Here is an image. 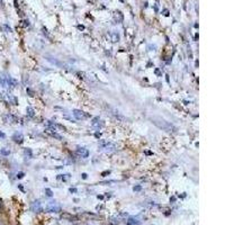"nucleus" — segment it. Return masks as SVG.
<instances>
[{
    "mask_svg": "<svg viewBox=\"0 0 225 225\" xmlns=\"http://www.w3.org/2000/svg\"><path fill=\"white\" fill-rule=\"evenodd\" d=\"M152 122H153V124H154V125H157L159 128L163 130V131H166V132H169V133L177 132V127H176L172 123L168 122V120H166V119L161 118V117H157V116H154V117H152Z\"/></svg>",
    "mask_w": 225,
    "mask_h": 225,
    "instance_id": "obj_1",
    "label": "nucleus"
},
{
    "mask_svg": "<svg viewBox=\"0 0 225 225\" xmlns=\"http://www.w3.org/2000/svg\"><path fill=\"white\" fill-rule=\"evenodd\" d=\"M72 114L76 117V119H78V120H86V119L90 118V114L84 113V111L79 110V109H73L72 110Z\"/></svg>",
    "mask_w": 225,
    "mask_h": 225,
    "instance_id": "obj_2",
    "label": "nucleus"
},
{
    "mask_svg": "<svg viewBox=\"0 0 225 225\" xmlns=\"http://www.w3.org/2000/svg\"><path fill=\"white\" fill-rule=\"evenodd\" d=\"M46 211L50 213H60L61 212V206L54 200V201H50L46 206Z\"/></svg>",
    "mask_w": 225,
    "mask_h": 225,
    "instance_id": "obj_3",
    "label": "nucleus"
},
{
    "mask_svg": "<svg viewBox=\"0 0 225 225\" xmlns=\"http://www.w3.org/2000/svg\"><path fill=\"white\" fill-rule=\"evenodd\" d=\"M101 151H104V152L107 153V154H110V153H113V152H115V151H116V145H115L114 143H111V142H108V143H107V145L105 146Z\"/></svg>",
    "mask_w": 225,
    "mask_h": 225,
    "instance_id": "obj_4",
    "label": "nucleus"
},
{
    "mask_svg": "<svg viewBox=\"0 0 225 225\" xmlns=\"http://www.w3.org/2000/svg\"><path fill=\"white\" fill-rule=\"evenodd\" d=\"M30 209L35 213L42 212V211H43V208H42V205H41L40 200H35V201H33V203L30 204Z\"/></svg>",
    "mask_w": 225,
    "mask_h": 225,
    "instance_id": "obj_5",
    "label": "nucleus"
},
{
    "mask_svg": "<svg viewBox=\"0 0 225 225\" xmlns=\"http://www.w3.org/2000/svg\"><path fill=\"white\" fill-rule=\"evenodd\" d=\"M91 125L93 127H97V128H101L105 126V122L104 120H100L99 117H93L91 120Z\"/></svg>",
    "mask_w": 225,
    "mask_h": 225,
    "instance_id": "obj_6",
    "label": "nucleus"
},
{
    "mask_svg": "<svg viewBox=\"0 0 225 225\" xmlns=\"http://www.w3.org/2000/svg\"><path fill=\"white\" fill-rule=\"evenodd\" d=\"M6 81H7V87H9L10 89H14V88H16V86H17V80L11 78L10 76H8V74H6Z\"/></svg>",
    "mask_w": 225,
    "mask_h": 225,
    "instance_id": "obj_7",
    "label": "nucleus"
},
{
    "mask_svg": "<svg viewBox=\"0 0 225 225\" xmlns=\"http://www.w3.org/2000/svg\"><path fill=\"white\" fill-rule=\"evenodd\" d=\"M77 153L79 154L81 158H83V159H86V158L89 157V151L87 149H84V147H78L77 149Z\"/></svg>",
    "mask_w": 225,
    "mask_h": 225,
    "instance_id": "obj_8",
    "label": "nucleus"
},
{
    "mask_svg": "<svg viewBox=\"0 0 225 225\" xmlns=\"http://www.w3.org/2000/svg\"><path fill=\"white\" fill-rule=\"evenodd\" d=\"M13 140L16 142V143L20 144V143H23V141H24V136H23V134H22V133L16 132L13 135Z\"/></svg>",
    "mask_w": 225,
    "mask_h": 225,
    "instance_id": "obj_9",
    "label": "nucleus"
},
{
    "mask_svg": "<svg viewBox=\"0 0 225 225\" xmlns=\"http://www.w3.org/2000/svg\"><path fill=\"white\" fill-rule=\"evenodd\" d=\"M5 120H6L7 123H13V124L18 123V118H17L15 115H11V114L6 115V116H5Z\"/></svg>",
    "mask_w": 225,
    "mask_h": 225,
    "instance_id": "obj_10",
    "label": "nucleus"
},
{
    "mask_svg": "<svg viewBox=\"0 0 225 225\" xmlns=\"http://www.w3.org/2000/svg\"><path fill=\"white\" fill-rule=\"evenodd\" d=\"M114 18H115L116 23L118 24V23H122V22H123V18H124V16H123V14L120 13L119 10H117V11H115V14H114Z\"/></svg>",
    "mask_w": 225,
    "mask_h": 225,
    "instance_id": "obj_11",
    "label": "nucleus"
},
{
    "mask_svg": "<svg viewBox=\"0 0 225 225\" xmlns=\"http://www.w3.org/2000/svg\"><path fill=\"white\" fill-rule=\"evenodd\" d=\"M110 110H111V114H113V115H114L116 118L118 119V120H125V117H124V116H123V115L119 113L118 110H116V109H113V108H111Z\"/></svg>",
    "mask_w": 225,
    "mask_h": 225,
    "instance_id": "obj_12",
    "label": "nucleus"
},
{
    "mask_svg": "<svg viewBox=\"0 0 225 225\" xmlns=\"http://www.w3.org/2000/svg\"><path fill=\"white\" fill-rule=\"evenodd\" d=\"M0 86L2 88H7V81H6V76H3V73L0 74Z\"/></svg>",
    "mask_w": 225,
    "mask_h": 225,
    "instance_id": "obj_13",
    "label": "nucleus"
},
{
    "mask_svg": "<svg viewBox=\"0 0 225 225\" xmlns=\"http://www.w3.org/2000/svg\"><path fill=\"white\" fill-rule=\"evenodd\" d=\"M10 153H11V152H10V150H9V149H7V147H2V149L0 150V154H1V155H3V157H8Z\"/></svg>",
    "mask_w": 225,
    "mask_h": 225,
    "instance_id": "obj_14",
    "label": "nucleus"
},
{
    "mask_svg": "<svg viewBox=\"0 0 225 225\" xmlns=\"http://www.w3.org/2000/svg\"><path fill=\"white\" fill-rule=\"evenodd\" d=\"M26 111H27V115H28L29 117H34V116H35V110H34V109H33L30 106L27 107Z\"/></svg>",
    "mask_w": 225,
    "mask_h": 225,
    "instance_id": "obj_15",
    "label": "nucleus"
},
{
    "mask_svg": "<svg viewBox=\"0 0 225 225\" xmlns=\"http://www.w3.org/2000/svg\"><path fill=\"white\" fill-rule=\"evenodd\" d=\"M107 143H108V141H106V140H99V142H98V147H99V150H103V149L107 145Z\"/></svg>",
    "mask_w": 225,
    "mask_h": 225,
    "instance_id": "obj_16",
    "label": "nucleus"
},
{
    "mask_svg": "<svg viewBox=\"0 0 225 225\" xmlns=\"http://www.w3.org/2000/svg\"><path fill=\"white\" fill-rule=\"evenodd\" d=\"M127 222L132 225H140L141 224V222H140L137 218H134V217H130V220H128Z\"/></svg>",
    "mask_w": 225,
    "mask_h": 225,
    "instance_id": "obj_17",
    "label": "nucleus"
},
{
    "mask_svg": "<svg viewBox=\"0 0 225 225\" xmlns=\"http://www.w3.org/2000/svg\"><path fill=\"white\" fill-rule=\"evenodd\" d=\"M24 154H25L26 157H28L29 159H32V158H33V152H32V150H30V149H28V147L24 150Z\"/></svg>",
    "mask_w": 225,
    "mask_h": 225,
    "instance_id": "obj_18",
    "label": "nucleus"
},
{
    "mask_svg": "<svg viewBox=\"0 0 225 225\" xmlns=\"http://www.w3.org/2000/svg\"><path fill=\"white\" fill-rule=\"evenodd\" d=\"M111 41H113V43H116L119 41V35L117 33H111Z\"/></svg>",
    "mask_w": 225,
    "mask_h": 225,
    "instance_id": "obj_19",
    "label": "nucleus"
},
{
    "mask_svg": "<svg viewBox=\"0 0 225 225\" xmlns=\"http://www.w3.org/2000/svg\"><path fill=\"white\" fill-rule=\"evenodd\" d=\"M45 194H46V196H49V197H52V196H53V191H52L50 188H45Z\"/></svg>",
    "mask_w": 225,
    "mask_h": 225,
    "instance_id": "obj_20",
    "label": "nucleus"
},
{
    "mask_svg": "<svg viewBox=\"0 0 225 225\" xmlns=\"http://www.w3.org/2000/svg\"><path fill=\"white\" fill-rule=\"evenodd\" d=\"M133 190L134 191H141L142 190V186H134L133 187Z\"/></svg>",
    "mask_w": 225,
    "mask_h": 225,
    "instance_id": "obj_21",
    "label": "nucleus"
},
{
    "mask_svg": "<svg viewBox=\"0 0 225 225\" xmlns=\"http://www.w3.org/2000/svg\"><path fill=\"white\" fill-rule=\"evenodd\" d=\"M24 176H25L24 172H18V173H17V178H18V179H22Z\"/></svg>",
    "mask_w": 225,
    "mask_h": 225,
    "instance_id": "obj_22",
    "label": "nucleus"
},
{
    "mask_svg": "<svg viewBox=\"0 0 225 225\" xmlns=\"http://www.w3.org/2000/svg\"><path fill=\"white\" fill-rule=\"evenodd\" d=\"M3 27H5V29H6L7 32H11V28L8 26V25H3Z\"/></svg>",
    "mask_w": 225,
    "mask_h": 225,
    "instance_id": "obj_23",
    "label": "nucleus"
},
{
    "mask_svg": "<svg viewBox=\"0 0 225 225\" xmlns=\"http://www.w3.org/2000/svg\"><path fill=\"white\" fill-rule=\"evenodd\" d=\"M163 15H164V16H169V10H168V9H164V10H163Z\"/></svg>",
    "mask_w": 225,
    "mask_h": 225,
    "instance_id": "obj_24",
    "label": "nucleus"
},
{
    "mask_svg": "<svg viewBox=\"0 0 225 225\" xmlns=\"http://www.w3.org/2000/svg\"><path fill=\"white\" fill-rule=\"evenodd\" d=\"M27 93H29V96H34V93H33V91H32L29 88H27Z\"/></svg>",
    "mask_w": 225,
    "mask_h": 225,
    "instance_id": "obj_25",
    "label": "nucleus"
},
{
    "mask_svg": "<svg viewBox=\"0 0 225 225\" xmlns=\"http://www.w3.org/2000/svg\"><path fill=\"white\" fill-rule=\"evenodd\" d=\"M109 173H110V171H105L101 173V176H103V177H106L107 174H109Z\"/></svg>",
    "mask_w": 225,
    "mask_h": 225,
    "instance_id": "obj_26",
    "label": "nucleus"
},
{
    "mask_svg": "<svg viewBox=\"0 0 225 225\" xmlns=\"http://www.w3.org/2000/svg\"><path fill=\"white\" fill-rule=\"evenodd\" d=\"M81 176H82V179H87V177H88V174H87V173H82Z\"/></svg>",
    "mask_w": 225,
    "mask_h": 225,
    "instance_id": "obj_27",
    "label": "nucleus"
},
{
    "mask_svg": "<svg viewBox=\"0 0 225 225\" xmlns=\"http://www.w3.org/2000/svg\"><path fill=\"white\" fill-rule=\"evenodd\" d=\"M70 193H77V189L76 188H70Z\"/></svg>",
    "mask_w": 225,
    "mask_h": 225,
    "instance_id": "obj_28",
    "label": "nucleus"
},
{
    "mask_svg": "<svg viewBox=\"0 0 225 225\" xmlns=\"http://www.w3.org/2000/svg\"><path fill=\"white\" fill-rule=\"evenodd\" d=\"M0 137H1V139H6V135H5L2 132H0Z\"/></svg>",
    "mask_w": 225,
    "mask_h": 225,
    "instance_id": "obj_29",
    "label": "nucleus"
},
{
    "mask_svg": "<svg viewBox=\"0 0 225 225\" xmlns=\"http://www.w3.org/2000/svg\"><path fill=\"white\" fill-rule=\"evenodd\" d=\"M95 135H96V137H98V139H99V137H100V133H96V134H95Z\"/></svg>",
    "mask_w": 225,
    "mask_h": 225,
    "instance_id": "obj_30",
    "label": "nucleus"
},
{
    "mask_svg": "<svg viewBox=\"0 0 225 225\" xmlns=\"http://www.w3.org/2000/svg\"><path fill=\"white\" fill-rule=\"evenodd\" d=\"M78 28H79V29H84V26H81V25H79V26H78Z\"/></svg>",
    "mask_w": 225,
    "mask_h": 225,
    "instance_id": "obj_31",
    "label": "nucleus"
},
{
    "mask_svg": "<svg viewBox=\"0 0 225 225\" xmlns=\"http://www.w3.org/2000/svg\"><path fill=\"white\" fill-rule=\"evenodd\" d=\"M0 206H1V204H0Z\"/></svg>",
    "mask_w": 225,
    "mask_h": 225,
    "instance_id": "obj_32",
    "label": "nucleus"
}]
</instances>
